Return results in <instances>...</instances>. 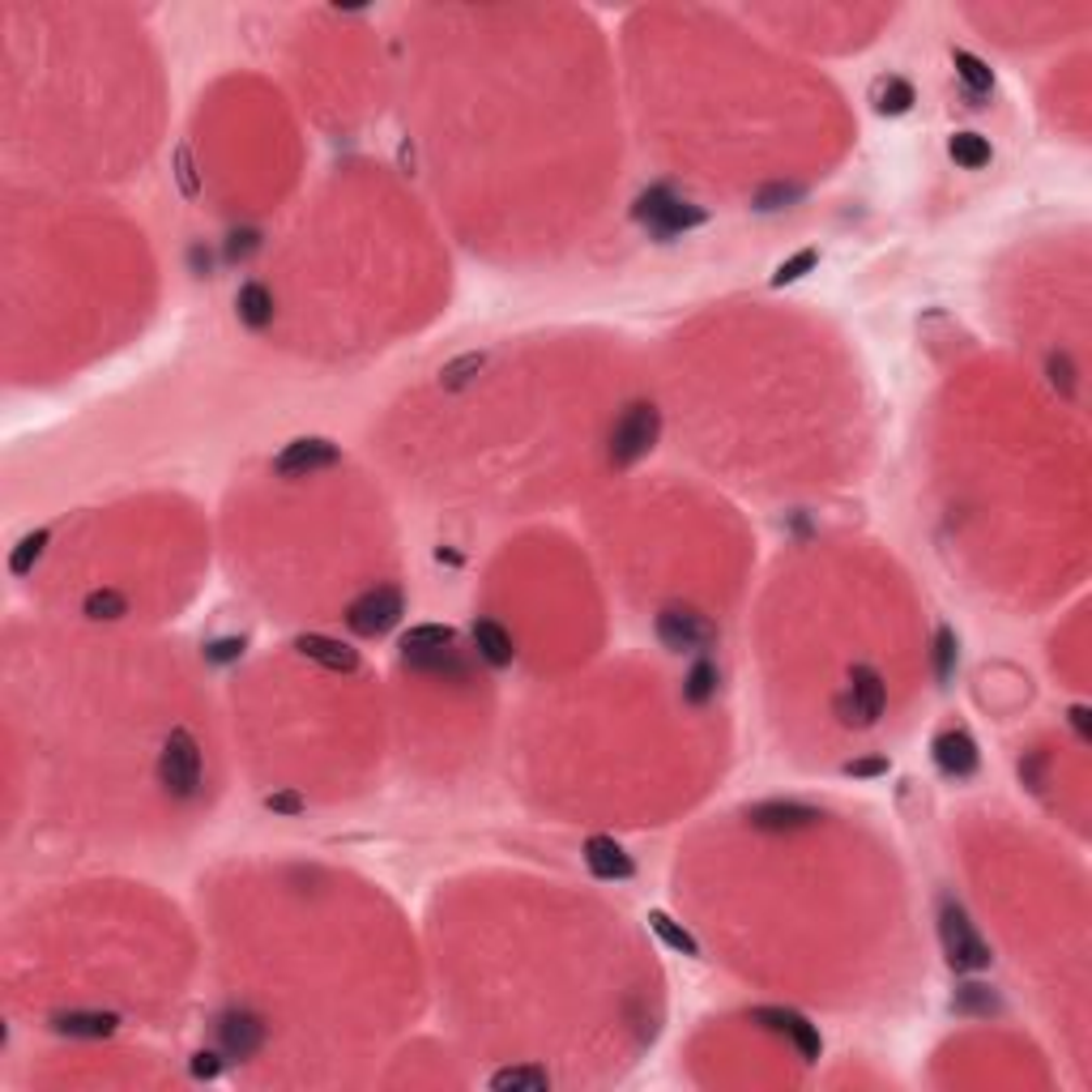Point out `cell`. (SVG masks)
<instances>
[{
  "label": "cell",
  "instance_id": "18",
  "mask_svg": "<svg viewBox=\"0 0 1092 1092\" xmlns=\"http://www.w3.org/2000/svg\"><path fill=\"white\" fill-rule=\"evenodd\" d=\"M457 645V632L448 623H418L402 636V662L410 658H422V653H435V649H448Z\"/></svg>",
  "mask_w": 1092,
  "mask_h": 1092
},
{
  "label": "cell",
  "instance_id": "2",
  "mask_svg": "<svg viewBox=\"0 0 1092 1092\" xmlns=\"http://www.w3.org/2000/svg\"><path fill=\"white\" fill-rule=\"evenodd\" d=\"M158 781H162L167 794L180 798V803L197 798V790H202V748H197V739H193L184 726H176V730L167 734V743H162V755H158Z\"/></svg>",
  "mask_w": 1092,
  "mask_h": 1092
},
{
  "label": "cell",
  "instance_id": "23",
  "mask_svg": "<svg viewBox=\"0 0 1092 1092\" xmlns=\"http://www.w3.org/2000/svg\"><path fill=\"white\" fill-rule=\"evenodd\" d=\"M649 926L658 931V939H662L666 948H675V952H682V955H700V944H696V939H691V935L682 931V926L675 922V918H671V913H666V909H653V913H649Z\"/></svg>",
  "mask_w": 1092,
  "mask_h": 1092
},
{
  "label": "cell",
  "instance_id": "24",
  "mask_svg": "<svg viewBox=\"0 0 1092 1092\" xmlns=\"http://www.w3.org/2000/svg\"><path fill=\"white\" fill-rule=\"evenodd\" d=\"M955 662H960V640H955L952 627H939L935 632V675L948 682L955 675Z\"/></svg>",
  "mask_w": 1092,
  "mask_h": 1092
},
{
  "label": "cell",
  "instance_id": "9",
  "mask_svg": "<svg viewBox=\"0 0 1092 1092\" xmlns=\"http://www.w3.org/2000/svg\"><path fill=\"white\" fill-rule=\"evenodd\" d=\"M658 636L675 653H691V649H700V645L713 640V623L700 611H691V607H666V611L658 614Z\"/></svg>",
  "mask_w": 1092,
  "mask_h": 1092
},
{
  "label": "cell",
  "instance_id": "15",
  "mask_svg": "<svg viewBox=\"0 0 1092 1092\" xmlns=\"http://www.w3.org/2000/svg\"><path fill=\"white\" fill-rule=\"evenodd\" d=\"M474 649L486 666H508V662L517 658L512 636H508L495 619H474Z\"/></svg>",
  "mask_w": 1092,
  "mask_h": 1092
},
{
  "label": "cell",
  "instance_id": "10",
  "mask_svg": "<svg viewBox=\"0 0 1092 1092\" xmlns=\"http://www.w3.org/2000/svg\"><path fill=\"white\" fill-rule=\"evenodd\" d=\"M751 1020H759L764 1028H772V1032L790 1037V1045L803 1054V1063H816L819 1050H823V1041H819L816 1028L807 1024V1016H798V1012H790V1007H759Z\"/></svg>",
  "mask_w": 1092,
  "mask_h": 1092
},
{
  "label": "cell",
  "instance_id": "22",
  "mask_svg": "<svg viewBox=\"0 0 1092 1092\" xmlns=\"http://www.w3.org/2000/svg\"><path fill=\"white\" fill-rule=\"evenodd\" d=\"M717 679H722V671H717V662H696L691 671H687V682H682V696L691 700V704H708L713 696H717Z\"/></svg>",
  "mask_w": 1092,
  "mask_h": 1092
},
{
  "label": "cell",
  "instance_id": "33",
  "mask_svg": "<svg viewBox=\"0 0 1092 1092\" xmlns=\"http://www.w3.org/2000/svg\"><path fill=\"white\" fill-rule=\"evenodd\" d=\"M265 807H270V811H282V816H299V811H303L299 794H270Z\"/></svg>",
  "mask_w": 1092,
  "mask_h": 1092
},
{
  "label": "cell",
  "instance_id": "14",
  "mask_svg": "<svg viewBox=\"0 0 1092 1092\" xmlns=\"http://www.w3.org/2000/svg\"><path fill=\"white\" fill-rule=\"evenodd\" d=\"M295 649H299L303 658L321 662L325 671H341V675H354V671H359V653H354L350 645L334 640V636H299Z\"/></svg>",
  "mask_w": 1092,
  "mask_h": 1092
},
{
  "label": "cell",
  "instance_id": "11",
  "mask_svg": "<svg viewBox=\"0 0 1092 1092\" xmlns=\"http://www.w3.org/2000/svg\"><path fill=\"white\" fill-rule=\"evenodd\" d=\"M748 819L755 828H764V832H798V828H811L819 823V811L816 807H807V803H759V807H751Z\"/></svg>",
  "mask_w": 1092,
  "mask_h": 1092
},
{
  "label": "cell",
  "instance_id": "6",
  "mask_svg": "<svg viewBox=\"0 0 1092 1092\" xmlns=\"http://www.w3.org/2000/svg\"><path fill=\"white\" fill-rule=\"evenodd\" d=\"M836 708L845 713V722L875 726L887 708V682L880 679V671H875V666H854L849 687H845V700H841Z\"/></svg>",
  "mask_w": 1092,
  "mask_h": 1092
},
{
  "label": "cell",
  "instance_id": "20",
  "mask_svg": "<svg viewBox=\"0 0 1092 1092\" xmlns=\"http://www.w3.org/2000/svg\"><path fill=\"white\" fill-rule=\"evenodd\" d=\"M871 99H875V112H880V116H905V112H913V103H918V94H913V86H909L905 77H880Z\"/></svg>",
  "mask_w": 1092,
  "mask_h": 1092
},
{
  "label": "cell",
  "instance_id": "7",
  "mask_svg": "<svg viewBox=\"0 0 1092 1092\" xmlns=\"http://www.w3.org/2000/svg\"><path fill=\"white\" fill-rule=\"evenodd\" d=\"M341 461V448L334 440H321V435H308V440H295L286 444L277 457H273V470L286 478H303L316 474V470H329Z\"/></svg>",
  "mask_w": 1092,
  "mask_h": 1092
},
{
  "label": "cell",
  "instance_id": "30",
  "mask_svg": "<svg viewBox=\"0 0 1092 1092\" xmlns=\"http://www.w3.org/2000/svg\"><path fill=\"white\" fill-rule=\"evenodd\" d=\"M798 197H803L798 184H772V188H764V193L755 197V205H759V209H781V205L798 202Z\"/></svg>",
  "mask_w": 1092,
  "mask_h": 1092
},
{
  "label": "cell",
  "instance_id": "3",
  "mask_svg": "<svg viewBox=\"0 0 1092 1092\" xmlns=\"http://www.w3.org/2000/svg\"><path fill=\"white\" fill-rule=\"evenodd\" d=\"M939 939H944V955H948V964H952L955 973L990 968L986 939L977 935V926L968 922V913L955 900H944V909H939Z\"/></svg>",
  "mask_w": 1092,
  "mask_h": 1092
},
{
  "label": "cell",
  "instance_id": "12",
  "mask_svg": "<svg viewBox=\"0 0 1092 1092\" xmlns=\"http://www.w3.org/2000/svg\"><path fill=\"white\" fill-rule=\"evenodd\" d=\"M585 867L598 875V880H632L636 875V862L632 854L611 841V836H589L585 841Z\"/></svg>",
  "mask_w": 1092,
  "mask_h": 1092
},
{
  "label": "cell",
  "instance_id": "16",
  "mask_svg": "<svg viewBox=\"0 0 1092 1092\" xmlns=\"http://www.w3.org/2000/svg\"><path fill=\"white\" fill-rule=\"evenodd\" d=\"M952 65H955V77L964 81V94L973 99L968 107H981V99L994 94V73H990V65H986L981 56H973V52H952Z\"/></svg>",
  "mask_w": 1092,
  "mask_h": 1092
},
{
  "label": "cell",
  "instance_id": "5",
  "mask_svg": "<svg viewBox=\"0 0 1092 1092\" xmlns=\"http://www.w3.org/2000/svg\"><path fill=\"white\" fill-rule=\"evenodd\" d=\"M402 614H406L402 589H398V585H376V589H367V594H359V598L350 602L346 627H350L354 636H385Z\"/></svg>",
  "mask_w": 1092,
  "mask_h": 1092
},
{
  "label": "cell",
  "instance_id": "32",
  "mask_svg": "<svg viewBox=\"0 0 1092 1092\" xmlns=\"http://www.w3.org/2000/svg\"><path fill=\"white\" fill-rule=\"evenodd\" d=\"M176 176H180V188H184L188 197H197V176H193V162H188V150H184V145L176 150Z\"/></svg>",
  "mask_w": 1092,
  "mask_h": 1092
},
{
  "label": "cell",
  "instance_id": "31",
  "mask_svg": "<svg viewBox=\"0 0 1092 1092\" xmlns=\"http://www.w3.org/2000/svg\"><path fill=\"white\" fill-rule=\"evenodd\" d=\"M887 768V755H871V759H854V764H845V772L849 777H884Z\"/></svg>",
  "mask_w": 1092,
  "mask_h": 1092
},
{
  "label": "cell",
  "instance_id": "26",
  "mask_svg": "<svg viewBox=\"0 0 1092 1092\" xmlns=\"http://www.w3.org/2000/svg\"><path fill=\"white\" fill-rule=\"evenodd\" d=\"M43 546H48V530H35V534H26L22 543H17V550L9 555V572L13 576H26L30 572V563L43 555Z\"/></svg>",
  "mask_w": 1092,
  "mask_h": 1092
},
{
  "label": "cell",
  "instance_id": "8",
  "mask_svg": "<svg viewBox=\"0 0 1092 1092\" xmlns=\"http://www.w3.org/2000/svg\"><path fill=\"white\" fill-rule=\"evenodd\" d=\"M931 755H935V764H939V772L944 777H952V781H968L973 772H977V764H981V751L973 743V734L968 730H939L935 734V743H931Z\"/></svg>",
  "mask_w": 1092,
  "mask_h": 1092
},
{
  "label": "cell",
  "instance_id": "28",
  "mask_svg": "<svg viewBox=\"0 0 1092 1092\" xmlns=\"http://www.w3.org/2000/svg\"><path fill=\"white\" fill-rule=\"evenodd\" d=\"M482 354H461L457 363H448L444 372H440V380H444V389H461V385H470V376H478L482 372Z\"/></svg>",
  "mask_w": 1092,
  "mask_h": 1092
},
{
  "label": "cell",
  "instance_id": "13",
  "mask_svg": "<svg viewBox=\"0 0 1092 1092\" xmlns=\"http://www.w3.org/2000/svg\"><path fill=\"white\" fill-rule=\"evenodd\" d=\"M218 1041H222V1050H226L231 1058H248V1054L261 1050L265 1028H261L257 1016H248V1012H226V1016L218 1020Z\"/></svg>",
  "mask_w": 1092,
  "mask_h": 1092
},
{
  "label": "cell",
  "instance_id": "17",
  "mask_svg": "<svg viewBox=\"0 0 1092 1092\" xmlns=\"http://www.w3.org/2000/svg\"><path fill=\"white\" fill-rule=\"evenodd\" d=\"M235 312L248 329H270L273 325V295L261 282H244L235 295Z\"/></svg>",
  "mask_w": 1092,
  "mask_h": 1092
},
{
  "label": "cell",
  "instance_id": "1",
  "mask_svg": "<svg viewBox=\"0 0 1092 1092\" xmlns=\"http://www.w3.org/2000/svg\"><path fill=\"white\" fill-rule=\"evenodd\" d=\"M632 213H636V222L649 226V235H658V239H675V235H682V231H691V226L704 222V209L691 205L687 197H679V193L666 188V184H653L649 193H640Z\"/></svg>",
  "mask_w": 1092,
  "mask_h": 1092
},
{
  "label": "cell",
  "instance_id": "21",
  "mask_svg": "<svg viewBox=\"0 0 1092 1092\" xmlns=\"http://www.w3.org/2000/svg\"><path fill=\"white\" fill-rule=\"evenodd\" d=\"M52 1028H56V1032H68V1037H107V1032H116V1016H103V1012H68V1016H56Z\"/></svg>",
  "mask_w": 1092,
  "mask_h": 1092
},
{
  "label": "cell",
  "instance_id": "29",
  "mask_svg": "<svg viewBox=\"0 0 1092 1092\" xmlns=\"http://www.w3.org/2000/svg\"><path fill=\"white\" fill-rule=\"evenodd\" d=\"M125 611H129V602H125L120 594H112V589H94V594L86 598V614H90V619H120Z\"/></svg>",
  "mask_w": 1092,
  "mask_h": 1092
},
{
  "label": "cell",
  "instance_id": "19",
  "mask_svg": "<svg viewBox=\"0 0 1092 1092\" xmlns=\"http://www.w3.org/2000/svg\"><path fill=\"white\" fill-rule=\"evenodd\" d=\"M948 154H952L955 167H964V171H981V167H990L994 145H990V136H981V133H955L952 141H948Z\"/></svg>",
  "mask_w": 1092,
  "mask_h": 1092
},
{
  "label": "cell",
  "instance_id": "34",
  "mask_svg": "<svg viewBox=\"0 0 1092 1092\" xmlns=\"http://www.w3.org/2000/svg\"><path fill=\"white\" fill-rule=\"evenodd\" d=\"M960 1007H977V1012H990V1007H994V999L977 994V986H964V994H960Z\"/></svg>",
  "mask_w": 1092,
  "mask_h": 1092
},
{
  "label": "cell",
  "instance_id": "27",
  "mask_svg": "<svg viewBox=\"0 0 1092 1092\" xmlns=\"http://www.w3.org/2000/svg\"><path fill=\"white\" fill-rule=\"evenodd\" d=\"M816 265H819V248H803V252H794L790 261H781V265H777V273H772V286H790V282L807 277Z\"/></svg>",
  "mask_w": 1092,
  "mask_h": 1092
},
{
  "label": "cell",
  "instance_id": "4",
  "mask_svg": "<svg viewBox=\"0 0 1092 1092\" xmlns=\"http://www.w3.org/2000/svg\"><path fill=\"white\" fill-rule=\"evenodd\" d=\"M658 431H662V414L653 402H632L614 418L611 427V461L614 466H632L640 461L653 444H658Z\"/></svg>",
  "mask_w": 1092,
  "mask_h": 1092
},
{
  "label": "cell",
  "instance_id": "25",
  "mask_svg": "<svg viewBox=\"0 0 1092 1092\" xmlns=\"http://www.w3.org/2000/svg\"><path fill=\"white\" fill-rule=\"evenodd\" d=\"M550 1076L538 1071V1067H508V1071H495L491 1076V1089H546Z\"/></svg>",
  "mask_w": 1092,
  "mask_h": 1092
}]
</instances>
